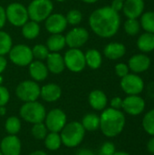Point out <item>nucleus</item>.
Masks as SVG:
<instances>
[{
  "instance_id": "1",
  "label": "nucleus",
  "mask_w": 154,
  "mask_h": 155,
  "mask_svg": "<svg viewBox=\"0 0 154 155\" xmlns=\"http://www.w3.org/2000/svg\"><path fill=\"white\" fill-rule=\"evenodd\" d=\"M121 18L118 12L111 6H103L94 10L89 17L92 30L100 37L110 38L119 30Z\"/></svg>"
},
{
  "instance_id": "2",
  "label": "nucleus",
  "mask_w": 154,
  "mask_h": 155,
  "mask_svg": "<svg viewBox=\"0 0 154 155\" xmlns=\"http://www.w3.org/2000/svg\"><path fill=\"white\" fill-rule=\"evenodd\" d=\"M125 126V116L120 110L112 107L105 109L100 116V129L106 137L119 135Z\"/></svg>"
},
{
  "instance_id": "3",
  "label": "nucleus",
  "mask_w": 154,
  "mask_h": 155,
  "mask_svg": "<svg viewBox=\"0 0 154 155\" xmlns=\"http://www.w3.org/2000/svg\"><path fill=\"white\" fill-rule=\"evenodd\" d=\"M85 130L79 122H71L66 124L60 132L62 144L66 147L74 148L78 146L84 140Z\"/></svg>"
},
{
  "instance_id": "4",
  "label": "nucleus",
  "mask_w": 154,
  "mask_h": 155,
  "mask_svg": "<svg viewBox=\"0 0 154 155\" xmlns=\"http://www.w3.org/2000/svg\"><path fill=\"white\" fill-rule=\"evenodd\" d=\"M20 116L30 124H37L44 121L46 112L44 106L37 101L25 103L20 108Z\"/></svg>"
},
{
  "instance_id": "5",
  "label": "nucleus",
  "mask_w": 154,
  "mask_h": 155,
  "mask_svg": "<svg viewBox=\"0 0 154 155\" xmlns=\"http://www.w3.org/2000/svg\"><path fill=\"white\" fill-rule=\"evenodd\" d=\"M54 9L51 0H33L27 8L28 16L32 21L36 23L45 20Z\"/></svg>"
},
{
  "instance_id": "6",
  "label": "nucleus",
  "mask_w": 154,
  "mask_h": 155,
  "mask_svg": "<svg viewBox=\"0 0 154 155\" xmlns=\"http://www.w3.org/2000/svg\"><path fill=\"white\" fill-rule=\"evenodd\" d=\"M16 96L23 102H34L40 96V86L34 81L21 82L15 89Z\"/></svg>"
},
{
  "instance_id": "7",
  "label": "nucleus",
  "mask_w": 154,
  "mask_h": 155,
  "mask_svg": "<svg viewBox=\"0 0 154 155\" xmlns=\"http://www.w3.org/2000/svg\"><path fill=\"white\" fill-rule=\"evenodd\" d=\"M6 19L15 26H23L28 21V12L20 3H12L5 9Z\"/></svg>"
},
{
  "instance_id": "8",
  "label": "nucleus",
  "mask_w": 154,
  "mask_h": 155,
  "mask_svg": "<svg viewBox=\"0 0 154 155\" xmlns=\"http://www.w3.org/2000/svg\"><path fill=\"white\" fill-rule=\"evenodd\" d=\"M9 58L18 66L29 65L33 61L32 49L25 45H16L9 51Z\"/></svg>"
},
{
  "instance_id": "9",
  "label": "nucleus",
  "mask_w": 154,
  "mask_h": 155,
  "mask_svg": "<svg viewBox=\"0 0 154 155\" xmlns=\"http://www.w3.org/2000/svg\"><path fill=\"white\" fill-rule=\"evenodd\" d=\"M65 66L74 73L81 72L84 69L86 63L84 54L78 48H71L64 57Z\"/></svg>"
},
{
  "instance_id": "10",
  "label": "nucleus",
  "mask_w": 154,
  "mask_h": 155,
  "mask_svg": "<svg viewBox=\"0 0 154 155\" xmlns=\"http://www.w3.org/2000/svg\"><path fill=\"white\" fill-rule=\"evenodd\" d=\"M66 114L61 109H53L46 114L44 124L49 132L60 133L66 124Z\"/></svg>"
},
{
  "instance_id": "11",
  "label": "nucleus",
  "mask_w": 154,
  "mask_h": 155,
  "mask_svg": "<svg viewBox=\"0 0 154 155\" xmlns=\"http://www.w3.org/2000/svg\"><path fill=\"white\" fill-rule=\"evenodd\" d=\"M121 87L128 95H138L144 89V82L136 74H128L121 80Z\"/></svg>"
},
{
  "instance_id": "12",
  "label": "nucleus",
  "mask_w": 154,
  "mask_h": 155,
  "mask_svg": "<svg viewBox=\"0 0 154 155\" xmlns=\"http://www.w3.org/2000/svg\"><path fill=\"white\" fill-rule=\"evenodd\" d=\"M122 109L130 115H139L145 109V101L138 95H128L123 100Z\"/></svg>"
},
{
  "instance_id": "13",
  "label": "nucleus",
  "mask_w": 154,
  "mask_h": 155,
  "mask_svg": "<svg viewBox=\"0 0 154 155\" xmlns=\"http://www.w3.org/2000/svg\"><path fill=\"white\" fill-rule=\"evenodd\" d=\"M65 37L66 45L71 48H79L83 46L89 38L88 31L84 27H76L72 29Z\"/></svg>"
},
{
  "instance_id": "14",
  "label": "nucleus",
  "mask_w": 154,
  "mask_h": 155,
  "mask_svg": "<svg viewBox=\"0 0 154 155\" xmlns=\"http://www.w3.org/2000/svg\"><path fill=\"white\" fill-rule=\"evenodd\" d=\"M22 144L16 135H7L3 138L0 143V152L3 155H20Z\"/></svg>"
},
{
  "instance_id": "15",
  "label": "nucleus",
  "mask_w": 154,
  "mask_h": 155,
  "mask_svg": "<svg viewBox=\"0 0 154 155\" xmlns=\"http://www.w3.org/2000/svg\"><path fill=\"white\" fill-rule=\"evenodd\" d=\"M66 25V18L62 14H53L45 19V28L51 34H61L64 31Z\"/></svg>"
},
{
  "instance_id": "16",
  "label": "nucleus",
  "mask_w": 154,
  "mask_h": 155,
  "mask_svg": "<svg viewBox=\"0 0 154 155\" xmlns=\"http://www.w3.org/2000/svg\"><path fill=\"white\" fill-rule=\"evenodd\" d=\"M143 0H123V12L127 18L137 19L144 11Z\"/></svg>"
},
{
  "instance_id": "17",
  "label": "nucleus",
  "mask_w": 154,
  "mask_h": 155,
  "mask_svg": "<svg viewBox=\"0 0 154 155\" xmlns=\"http://www.w3.org/2000/svg\"><path fill=\"white\" fill-rule=\"evenodd\" d=\"M151 59L144 54H137L133 55L128 63L129 69L135 74L143 73L150 68Z\"/></svg>"
},
{
  "instance_id": "18",
  "label": "nucleus",
  "mask_w": 154,
  "mask_h": 155,
  "mask_svg": "<svg viewBox=\"0 0 154 155\" xmlns=\"http://www.w3.org/2000/svg\"><path fill=\"white\" fill-rule=\"evenodd\" d=\"M46 63L48 71L55 74H61L65 68L64 57L57 52L50 53L46 58Z\"/></svg>"
},
{
  "instance_id": "19",
  "label": "nucleus",
  "mask_w": 154,
  "mask_h": 155,
  "mask_svg": "<svg viewBox=\"0 0 154 155\" xmlns=\"http://www.w3.org/2000/svg\"><path fill=\"white\" fill-rule=\"evenodd\" d=\"M62 94V90L55 84H47L40 88V96L45 102L52 103L57 101Z\"/></svg>"
},
{
  "instance_id": "20",
  "label": "nucleus",
  "mask_w": 154,
  "mask_h": 155,
  "mask_svg": "<svg viewBox=\"0 0 154 155\" xmlns=\"http://www.w3.org/2000/svg\"><path fill=\"white\" fill-rule=\"evenodd\" d=\"M88 100H89V104L91 107L96 111L104 110L108 103L106 94L101 90L92 91L89 94Z\"/></svg>"
},
{
  "instance_id": "21",
  "label": "nucleus",
  "mask_w": 154,
  "mask_h": 155,
  "mask_svg": "<svg viewBox=\"0 0 154 155\" xmlns=\"http://www.w3.org/2000/svg\"><path fill=\"white\" fill-rule=\"evenodd\" d=\"M29 74L37 82L44 81L48 75V68L42 61H34L29 64Z\"/></svg>"
},
{
  "instance_id": "22",
  "label": "nucleus",
  "mask_w": 154,
  "mask_h": 155,
  "mask_svg": "<svg viewBox=\"0 0 154 155\" xmlns=\"http://www.w3.org/2000/svg\"><path fill=\"white\" fill-rule=\"evenodd\" d=\"M126 53V48L124 45L122 43H110L108 44L103 50L104 55L111 60H117L121 57H123Z\"/></svg>"
},
{
  "instance_id": "23",
  "label": "nucleus",
  "mask_w": 154,
  "mask_h": 155,
  "mask_svg": "<svg viewBox=\"0 0 154 155\" xmlns=\"http://www.w3.org/2000/svg\"><path fill=\"white\" fill-rule=\"evenodd\" d=\"M138 48L143 53H150L154 50V34L147 33L141 35L137 40Z\"/></svg>"
},
{
  "instance_id": "24",
  "label": "nucleus",
  "mask_w": 154,
  "mask_h": 155,
  "mask_svg": "<svg viewBox=\"0 0 154 155\" xmlns=\"http://www.w3.org/2000/svg\"><path fill=\"white\" fill-rule=\"evenodd\" d=\"M65 37L62 35L61 34H52L51 36L47 39L46 42V47L48 48L49 51L53 52H57L62 50L65 46Z\"/></svg>"
},
{
  "instance_id": "25",
  "label": "nucleus",
  "mask_w": 154,
  "mask_h": 155,
  "mask_svg": "<svg viewBox=\"0 0 154 155\" xmlns=\"http://www.w3.org/2000/svg\"><path fill=\"white\" fill-rule=\"evenodd\" d=\"M85 63L92 69H98L103 62L101 53L96 49H90L84 54Z\"/></svg>"
},
{
  "instance_id": "26",
  "label": "nucleus",
  "mask_w": 154,
  "mask_h": 155,
  "mask_svg": "<svg viewBox=\"0 0 154 155\" xmlns=\"http://www.w3.org/2000/svg\"><path fill=\"white\" fill-rule=\"evenodd\" d=\"M40 33V26L38 23L34 21H27L22 28V34L25 36V38L32 40L38 36Z\"/></svg>"
},
{
  "instance_id": "27",
  "label": "nucleus",
  "mask_w": 154,
  "mask_h": 155,
  "mask_svg": "<svg viewBox=\"0 0 154 155\" xmlns=\"http://www.w3.org/2000/svg\"><path fill=\"white\" fill-rule=\"evenodd\" d=\"M81 124L85 131H96L100 128V117L95 114H87L84 116Z\"/></svg>"
},
{
  "instance_id": "28",
  "label": "nucleus",
  "mask_w": 154,
  "mask_h": 155,
  "mask_svg": "<svg viewBox=\"0 0 154 155\" xmlns=\"http://www.w3.org/2000/svg\"><path fill=\"white\" fill-rule=\"evenodd\" d=\"M44 145L50 151H56L62 145V140L59 133H52L47 134L44 138Z\"/></svg>"
},
{
  "instance_id": "29",
  "label": "nucleus",
  "mask_w": 154,
  "mask_h": 155,
  "mask_svg": "<svg viewBox=\"0 0 154 155\" xmlns=\"http://www.w3.org/2000/svg\"><path fill=\"white\" fill-rule=\"evenodd\" d=\"M141 26L147 33L154 34V12L149 11L143 13L140 21Z\"/></svg>"
},
{
  "instance_id": "30",
  "label": "nucleus",
  "mask_w": 154,
  "mask_h": 155,
  "mask_svg": "<svg viewBox=\"0 0 154 155\" xmlns=\"http://www.w3.org/2000/svg\"><path fill=\"white\" fill-rule=\"evenodd\" d=\"M5 129L8 134L15 135L21 130V121L15 116H11L6 119L5 123Z\"/></svg>"
},
{
  "instance_id": "31",
  "label": "nucleus",
  "mask_w": 154,
  "mask_h": 155,
  "mask_svg": "<svg viewBox=\"0 0 154 155\" xmlns=\"http://www.w3.org/2000/svg\"><path fill=\"white\" fill-rule=\"evenodd\" d=\"M12 48V38L4 31L0 30V55H5L9 53Z\"/></svg>"
},
{
  "instance_id": "32",
  "label": "nucleus",
  "mask_w": 154,
  "mask_h": 155,
  "mask_svg": "<svg viewBox=\"0 0 154 155\" xmlns=\"http://www.w3.org/2000/svg\"><path fill=\"white\" fill-rule=\"evenodd\" d=\"M143 127L148 134L154 136V109L145 114L143 119Z\"/></svg>"
},
{
  "instance_id": "33",
  "label": "nucleus",
  "mask_w": 154,
  "mask_h": 155,
  "mask_svg": "<svg viewBox=\"0 0 154 155\" xmlns=\"http://www.w3.org/2000/svg\"><path fill=\"white\" fill-rule=\"evenodd\" d=\"M124 30L129 35H136L141 30V24L137 19L128 18L124 23Z\"/></svg>"
},
{
  "instance_id": "34",
  "label": "nucleus",
  "mask_w": 154,
  "mask_h": 155,
  "mask_svg": "<svg viewBox=\"0 0 154 155\" xmlns=\"http://www.w3.org/2000/svg\"><path fill=\"white\" fill-rule=\"evenodd\" d=\"M47 131L48 130H47L45 124H44V122L33 124V127L31 130L33 136L36 140H44V138L47 135Z\"/></svg>"
},
{
  "instance_id": "35",
  "label": "nucleus",
  "mask_w": 154,
  "mask_h": 155,
  "mask_svg": "<svg viewBox=\"0 0 154 155\" xmlns=\"http://www.w3.org/2000/svg\"><path fill=\"white\" fill-rule=\"evenodd\" d=\"M32 54H33V57L36 58L38 61H43V60H46L50 53L48 48L44 45H36L32 49Z\"/></svg>"
},
{
  "instance_id": "36",
  "label": "nucleus",
  "mask_w": 154,
  "mask_h": 155,
  "mask_svg": "<svg viewBox=\"0 0 154 155\" xmlns=\"http://www.w3.org/2000/svg\"><path fill=\"white\" fill-rule=\"evenodd\" d=\"M65 18H66V21H67V24L75 25H78L81 22V20H82V13L79 10L73 9V10H70L67 13Z\"/></svg>"
},
{
  "instance_id": "37",
  "label": "nucleus",
  "mask_w": 154,
  "mask_h": 155,
  "mask_svg": "<svg viewBox=\"0 0 154 155\" xmlns=\"http://www.w3.org/2000/svg\"><path fill=\"white\" fill-rule=\"evenodd\" d=\"M114 153L115 146L113 143L110 142L104 143L99 150V155H113Z\"/></svg>"
},
{
  "instance_id": "38",
  "label": "nucleus",
  "mask_w": 154,
  "mask_h": 155,
  "mask_svg": "<svg viewBox=\"0 0 154 155\" xmlns=\"http://www.w3.org/2000/svg\"><path fill=\"white\" fill-rule=\"evenodd\" d=\"M129 70L130 69H129L128 64H126L124 63H119L115 65V73L121 78L129 74Z\"/></svg>"
},
{
  "instance_id": "39",
  "label": "nucleus",
  "mask_w": 154,
  "mask_h": 155,
  "mask_svg": "<svg viewBox=\"0 0 154 155\" xmlns=\"http://www.w3.org/2000/svg\"><path fill=\"white\" fill-rule=\"evenodd\" d=\"M10 99V94L8 90L5 87L0 85V107L5 106Z\"/></svg>"
},
{
  "instance_id": "40",
  "label": "nucleus",
  "mask_w": 154,
  "mask_h": 155,
  "mask_svg": "<svg viewBox=\"0 0 154 155\" xmlns=\"http://www.w3.org/2000/svg\"><path fill=\"white\" fill-rule=\"evenodd\" d=\"M111 107L116 110H120L123 107V99L119 96L113 97L111 100Z\"/></svg>"
},
{
  "instance_id": "41",
  "label": "nucleus",
  "mask_w": 154,
  "mask_h": 155,
  "mask_svg": "<svg viewBox=\"0 0 154 155\" xmlns=\"http://www.w3.org/2000/svg\"><path fill=\"white\" fill-rule=\"evenodd\" d=\"M123 0H113L112 2V5H111V7L116 12L123 10Z\"/></svg>"
},
{
  "instance_id": "42",
  "label": "nucleus",
  "mask_w": 154,
  "mask_h": 155,
  "mask_svg": "<svg viewBox=\"0 0 154 155\" xmlns=\"http://www.w3.org/2000/svg\"><path fill=\"white\" fill-rule=\"evenodd\" d=\"M6 21V15H5V10L4 9L3 6L0 5V29L5 25Z\"/></svg>"
},
{
  "instance_id": "43",
  "label": "nucleus",
  "mask_w": 154,
  "mask_h": 155,
  "mask_svg": "<svg viewBox=\"0 0 154 155\" xmlns=\"http://www.w3.org/2000/svg\"><path fill=\"white\" fill-rule=\"evenodd\" d=\"M6 65H7L6 59L3 55H0V74H1V73H3L5 71V69L6 68Z\"/></svg>"
},
{
  "instance_id": "44",
  "label": "nucleus",
  "mask_w": 154,
  "mask_h": 155,
  "mask_svg": "<svg viewBox=\"0 0 154 155\" xmlns=\"http://www.w3.org/2000/svg\"><path fill=\"white\" fill-rule=\"evenodd\" d=\"M147 150L149 153L154 154V136H152V139L149 140V142L147 143Z\"/></svg>"
},
{
  "instance_id": "45",
  "label": "nucleus",
  "mask_w": 154,
  "mask_h": 155,
  "mask_svg": "<svg viewBox=\"0 0 154 155\" xmlns=\"http://www.w3.org/2000/svg\"><path fill=\"white\" fill-rule=\"evenodd\" d=\"M76 155H95L91 150L89 149H86V148H84V149H80L77 153Z\"/></svg>"
},
{
  "instance_id": "46",
  "label": "nucleus",
  "mask_w": 154,
  "mask_h": 155,
  "mask_svg": "<svg viewBox=\"0 0 154 155\" xmlns=\"http://www.w3.org/2000/svg\"><path fill=\"white\" fill-rule=\"evenodd\" d=\"M29 155H47V153H45L43 151H34V152L31 153Z\"/></svg>"
},
{
  "instance_id": "47",
  "label": "nucleus",
  "mask_w": 154,
  "mask_h": 155,
  "mask_svg": "<svg viewBox=\"0 0 154 155\" xmlns=\"http://www.w3.org/2000/svg\"><path fill=\"white\" fill-rule=\"evenodd\" d=\"M5 106H1L0 107V115H5Z\"/></svg>"
},
{
  "instance_id": "48",
  "label": "nucleus",
  "mask_w": 154,
  "mask_h": 155,
  "mask_svg": "<svg viewBox=\"0 0 154 155\" xmlns=\"http://www.w3.org/2000/svg\"><path fill=\"white\" fill-rule=\"evenodd\" d=\"M113 155H130L128 153L125 152H115Z\"/></svg>"
},
{
  "instance_id": "49",
  "label": "nucleus",
  "mask_w": 154,
  "mask_h": 155,
  "mask_svg": "<svg viewBox=\"0 0 154 155\" xmlns=\"http://www.w3.org/2000/svg\"><path fill=\"white\" fill-rule=\"evenodd\" d=\"M84 3H87V4H93L95 2H97L98 0H83Z\"/></svg>"
},
{
  "instance_id": "50",
  "label": "nucleus",
  "mask_w": 154,
  "mask_h": 155,
  "mask_svg": "<svg viewBox=\"0 0 154 155\" xmlns=\"http://www.w3.org/2000/svg\"><path fill=\"white\" fill-rule=\"evenodd\" d=\"M2 83H3V77H2V75L0 74V85H2Z\"/></svg>"
},
{
  "instance_id": "51",
  "label": "nucleus",
  "mask_w": 154,
  "mask_h": 155,
  "mask_svg": "<svg viewBox=\"0 0 154 155\" xmlns=\"http://www.w3.org/2000/svg\"><path fill=\"white\" fill-rule=\"evenodd\" d=\"M56 1H58V2H64V1H65V0H56Z\"/></svg>"
},
{
  "instance_id": "52",
  "label": "nucleus",
  "mask_w": 154,
  "mask_h": 155,
  "mask_svg": "<svg viewBox=\"0 0 154 155\" xmlns=\"http://www.w3.org/2000/svg\"><path fill=\"white\" fill-rule=\"evenodd\" d=\"M0 155H3V154H2V153H1V152H0Z\"/></svg>"
},
{
  "instance_id": "53",
  "label": "nucleus",
  "mask_w": 154,
  "mask_h": 155,
  "mask_svg": "<svg viewBox=\"0 0 154 155\" xmlns=\"http://www.w3.org/2000/svg\"></svg>"
}]
</instances>
